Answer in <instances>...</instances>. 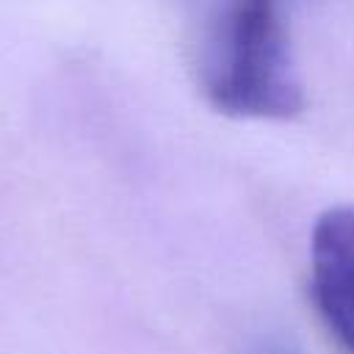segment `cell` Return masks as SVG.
I'll list each match as a JSON object with an SVG mask.
<instances>
[{"mask_svg": "<svg viewBox=\"0 0 354 354\" xmlns=\"http://www.w3.org/2000/svg\"><path fill=\"white\" fill-rule=\"evenodd\" d=\"M310 282L326 326L354 354V207L340 205L318 216L310 238Z\"/></svg>", "mask_w": 354, "mask_h": 354, "instance_id": "7a4b0ae2", "label": "cell"}, {"mask_svg": "<svg viewBox=\"0 0 354 354\" xmlns=\"http://www.w3.org/2000/svg\"><path fill=\"white\" fill-rule=\"evenodd\" d=\"M199 83L230 116L288 119L301 111V86L290 61L285 0H221L210 14Z\"/></svg>", "mask_w": 354, "mask_h": 354, "instance_id": "6da1fadb", "label": "cell"}, {"mask_svg": "<svg viewBox=\"0 0 354 354\" xmlns=\"http://www.w3.org/2000/svg\"><path fill=\"white\" fill-rule=\"evenodd\" d=\"M260 354H296L293 348H285V346H266Z\"/></svg>", "mask_w": 354, "mask_h": 354, "instance_id": "3957f363", "label": "cell"}]
</instances>
